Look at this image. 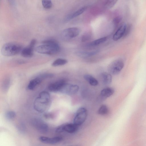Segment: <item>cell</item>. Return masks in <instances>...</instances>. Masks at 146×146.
<instances>
[{"label":"cell","mask_w":146,"mask_h":146,"mask_svg":"<svg viewBox=\"0 0 146 146\" xmlns=\"http://www.w3.org/2000/svg\"><path fill=\"white\" fill-rule=\"evenodd\" d=\"M39 76L43 80L46 79L52 78L54 76V75L51 73H44L42 74Z\"/></svg>","instance_id":"484cf974"},{"label":"cell","mask_w":146,"mask_h":146,"mask_svg":"<svg viewBox=\"0 0 146 146\" xmlns=\"http://www.w3.org/2000/svg\"><path fill=\"white\" fill-rule=\"evenodd\" d=\"M68 62V60L66 59L58 58L54 61L51 65L53 67L62 66L66 64Z\"/></svg>","instance_id":"ffe728a7"},{"label":"cell","mask_w":146,"mask_h":146,"mask_svg":"<svg viewBox=\"0 0 146 146\" xmlns=\"http://www.w3.org/2000/svg\"><path fill=\"white\" fill-rule=\"evenodd\" d=\"M84 77L85 80L92 86H96L98 84V80L91 75L85 74L84 76Z\"/></svg>","instance_id":"d6986e66"},{"label":"cell","mask_w":146,"mask_h":146,"mask_svg":"<svg viewBox=\"0 0 146 146\" xmlns=\"http://www.w3.org/2000/svg\"><path fill=\"white\" fill-rule=\"evenodd\" d=\"M42 3L43 7L46 9H50L52 6L51 0H42Z\"/></svg>","instance_id":"603a6c76"},{"label":"cell","mask_w":146,"mask_h":146,"mask_svg":"<svg viewBox=\"0 0 146 146\" xmlns=\"http://www.w3.org/2000/svg\"><path fill=\"white\" fill-rule=\"evenodd\" d=\"M101 77L103 83L106 85L110 84L112 80V76L110 73L103 72L101 74Z\"/></svg>","instance_id":"ac0fdd59"},{"label":"cell","mask_w":146,"mask_h":146,"mask_svg":"<svg viewBox=\"0 0 146 146\" xmlns=\"http://www.w3.org/2000/svg\"><path fill=\"white\" fill-rule=\"evenodd\" d=\"M107 37H103L91 42L88 44V46H97L104 42L107 40Z\"/></svg>","instance_id":"44dd1931"},{"label":"cell","mask_w":146,"mask_h":146,"mask_svg":"<svg viewBox=\"0 0 146 146\" xmlns=\"http://www.w3.org/2000/svg\"><path fill=\"white\" fill-rule=\"evenodd\" d=\"M39 140L41 142L45 143L54 144L62 141L63 140V138L60 136L50 138L42 136L39 138Z\"/></svg>","instance_id":"7c38bea8"},{"label":"cell","mask_w":146,"mask_h":146,"mask_svg":"<svg viewBox=\"0 0 146 146\" xmlns=\"http://www.w3.org/2000/svg\"><path fill=\"white\" fill-rule=\"evenodd\" d=\"M18 130L21 133H23L25 130V124L23 123H21L18 127Z\"/></svg>","instance_id":"83f0119b"},{"label":"cell","mask_w":146,"mask_h":146,"mask_svg":"<svg viewBox=\"0 0 146 146\" xmlns=\"http://www.w3.org/2000/svg\"><path fill=\"white\" fill-rule=\"evenodd\" d=\"M99 52V50H96L91 51H79L76 52L78 56L82 58L90 57L97 54Z\"/></svg>","instance_id":"9a60e30c"},{"label":"cell","mask_w":146,"mask_h":146,"mask_svg":"<svg viewBox=\"0 0 146 146\" xmlns=\"http://www.w3.org/2000/svg\"><path fill=\"white\" fill-rule=\"evenodd\" d=\"M43 80L39 76L31 80L29 82L27 88L30 90L34 89Z\"/></svg>","instance_id":"5bb4252c"},{"label":"cell","mask_w":146,"mask_h":146,"mask_svg":"<svg viewBox=\"0 0 146 146\" xmlns=\"http://www.w3.org/2000/svg\"><path fill=\"white\" fill-rule=\"evenodd\" d=\"M36 43L35 39L32 40L29 45L22 49L21 52L22 56L26 58L31 57L33 55V50Z\"/></svg>","instance_id":"30bf717a"},{"label":"cell","mask_w":146,"mask_h":146,"mask_svg":"<svg viewBox=\"0 0 146 146\" xmlns=\"http://www.w3.org/2000/svg\"><path fill=\"white\" fill-rule=\"evenodd\" d=\"M79 126L73 123H66L58 127L56 129V132L60 133L65 131L69 133H73L78 129Z\"/></svg>","instance_id":"52a82bcc"},{"label":"cell","mask_w":146,"mask_h":146,"mask_svg":"<svg viewBox=\"0 0 146 146\" xmlns=\"http://www.w3.org/2000/svg\"><path fill=\"white\" fill-rule=\"evenodd\" d=\"M79 90L78 86L66 83L59 92L68 95H72L77 93Z\"/></svg>","instance_id":"9c48e42d"},{"label":"cell","mask_w":146,"mask_h":146,"mask_svg":"<svg viewBox=\"0 0 146 146\" xmlns=\"http://www.w3.org/2000/svg\"><path fill=\"white\" fill-rule=\"evenodd\" d=\"M127 25L125 24H123L120 26L113 36V40L117 41L122 37H123Z\"/></svg>","instance_id":"4fadbf2b"},{"label":"cell","mask_w":146,"mask_h":146,"mask_svg":"<svg viewBox=\"0 0 146 146\" xmlns=\"http://www.w3.org/2000/svg\"><path fill=\"white\" fill-rule=\"evenodd\" d=\"M51 103L49 93L47 91L41 92L35 99L33 107L35 110L39 113H43L49 108Z\"/></svg>","instance_id":"7a4b0ae2"},{"label":"cell","mask_w":146,"mask_h":146,"mask_svg":"<svg viewBox=\"0 0 146 146\" xmlns=\"http://www.w3.org/2000/svg\"><path fill=\"white\" fill-rule=\"evenodd\" d=\"M23 48L22 46L18 43L8 42L2 46L1 52L3 56H7L16 55L21 52Z\"/></svg>","instance_id":"3957f363"},{"label":"cell","mask_w":146,"mask_h":146,"mask_svg":"<svg viewBox=\"0 0 146 146\" xmlns=\"http://www.w3.org/2000/svg\"><path fill=\"white\" fill-rule=\"evenodd\" d=\"M91 34L90 33H86L83 35L82 37L81 40L83 42H85L89 40L91 37Z\"/></svg>","instance_id":"4316f807"},{"label":"cell","mask_w":146,"mask_h":146,"mask_svg":"<svg viewBox=\"0 0 146 146\" xmlns=\"http://www.w3.org/2000/svg\"><path fill=\"white\" fill-rule=\"evenodd\" d=\"M9 81L8 80V81H7V82L6 81L4 84L3 89L5 92L7 91L9 88Z\"/></svg>","instance_id":"f546056e"},{"label":"cell","mask_w":146,"mask_h":146,"mask_svg":"<svg viewBox=\"0 0 146 146\" xmlns=\"http://www.w3.org/2000/svg\"><path fill=\"white\" fill-rule=\"evenodd\" d=\"M87 7L85 6L78 9L72 14L67 16L65 18V21H68L84 13L87 9Z\"/></svg>","instance_id":"2e32d148"},{"label":"cell","mask_w":146,"mask_h":146,"mask_svg":"<svg viewBox=\"0 0 146 146\" xmlns=\"http://www.w3.org/2000/svg\"><path fill=\"white\" fill-rule=\"evenodd\" d=\"M8 1L10 4L11 5L14 6L15 5V0H8Z\"/></svg>","instance_id":"4dcf8cb0"},{"label":"cell","mask_w":146,"mask_h":146,"mask_svg":"<svg viewBox=\"0 0 146 146\" xmlns=\"http://www.w3.org/2000/svg\"><path fill=\"white\" fill-rule=\"evenodd\" d=\"M31 123L34 127L41 133H45L48 131V125L40 119L37 117L33 118L31 119Z\"/></svg>","instance_id":"8992f818"},{"label":"cell","mask_w":146,"mask_h":146,"mask_svg":"<svg viewBox=\"0 0 146 146\" xmlns=\"http://www.w3.org/2000/svg\"><path fill=\"white\" fill-rule=\"evenodd\" d=\"M80 31V29L78 27L69 28L64 30L61 33V35L64 39L73 38L78 36Z\"/></svg>","instance_id":"ba28073f"},{"label":"cell","mask_w":146,"mask_h":146,"mask_svg":"<svg viewBox=\"0 0 146 146\" xmlns=\"http://www.w3.org/2000/svg\"><path fill=\"white\" fill-rule=\"evenodd\" d=\"M66 83V80L64 79L58 80L50 84L48 86V89L51 92H59Z\"/></svg>","instance_id":"8fae6325"},{"label":"cell","mask_w":146,"mask_h":146,"mask_svg":"<svg viewBox=\"0 0 146 146\" xmlns=\"http://www.w3.org/2000/svg\"><path fill=\"white\" fill-rule=\"evenodd\" d=\"M121 21V18L120 17H117L115 18L113 21V22L114 26L116 27L119 24Z\"/></svg>","instance_id":"f1b7e54d"},{"label":"cell","mask_w":146,"mask_h":146,"mask_svg":"<svg viewBox=\"0 0 146 146\" xmlns=\"http://www.w3.org/2000/svg\"><path fill=\"white\" fill-rule=\"evenodd\" d=\"M16 116L15 112L12 111H7L5 114L6 118L9 120H12Z\"/></svg>","instance_id":"d4e9b609"},{"label":"cell","mask_w":146,"mask_h":146,"mask_svg":"<svg viewBox=\"0 0 146 146\" xmlns=\"http://www.w3.org/2000/svg\"><path fill=\"white\" fill-rule=\"evenodd\" d=\"M109 112L108 108L105 105H102L99 108L98 113L100 115H104L108 114Z\"/></svg>","instance_id":"7402d4cb"},{"label":"cell","mask_w":146,"mask_h":146,"mask_svg":"<svg viewBox=\"0 0 146 146\" xmlns=\"http://www.w3.org/2000/svg\"><path fill=\"white\" fill-rule=\"evenodd\" d=\"M87 115L86 109L81 107L77 110L73 120V123L78 126L82 124L86 120Z\"/></svg>","instance_id":"5b68a950"},{"label":"cell","mask_w":146,"mask_h":146,"mask_svg":"<svg viewBox=\"0 0 146 146\" xmlns=\"http://www.w3.org/2000/svg\"><path fill=\"white\" fill-rule=\"evenodd\" d=\"M124 66V62L121 59H118L111 62L108 66V70L111 75L118 74L123 69Z\"/></svg>","instance_id":"277c9868"},{"label":"cell","mask_w":146,"mask_h":146,"mask_svg":"<svg viewBox=\"0 0 146 146\" xmlns=\"http://www.w3.org/2000/svg\"><path fill=\"white\" fill-rule=\"evenodd\" d=\"M118 0H107L105 4V7L107 9L112 7Z\"/></svg>","instance_id":"cb8c5ba5"},{"label":"cell","mask_w":146,"mask_h":146,"mask_svg":"<svg viewBox=\"0 0 146 146\" xmlns=\"http://www.w3.org/2000/svg\"><path fill=\"white\" fill-rule=\"evenodd\" d=\"M114 90L110 88H107L103 89L100 93V96L103 99H105L112 95L114 93Z\"/></svg>","instance_id":"e0dca14e"},{"label":"cell","mask_w":146,"mask_h":146,"mask_svg":"<svg viewBox=\"0 0 146 146\" xmlns=\"http://www.w3.org/2000/svg\"><path fill=\"white\" fill-rule=\"evenodd\" d=\"M42 43V44L35 48L36 51L39 53L52 55L57 54L60 51V45L54 40H46L43 41Z\"/></svg>","instance_id":"6da1fadb"}]
</instances>
